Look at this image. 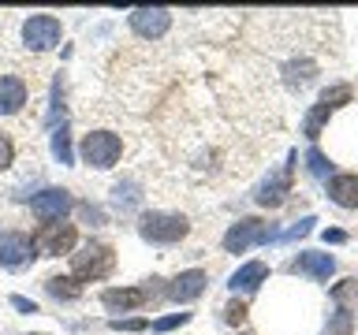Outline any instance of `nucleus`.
Listing matches in <instances>:
<instances>
[{"instance_id": "obj_8", "label": "nucleus", "mask_w": 358, "mask_h": 335, "mask_svg": "<svg viewBox=\"0 0 358 335\" xmlns=\"http://www.w3.org/2000/svg\"><path fill=\"white\" fill-rule=\"evenodd\" d=\"M34 239L22 231H8L0 234V268H8V272H19V268H27L34 261Z\"/></svg>"}, {"instance_id": "obj_14", "label": "nucleus", "mask_w": 358, "mask_h": 335, "mask_svg": "<svg viewBox=\"0 0 358 335\" xmlns=\"http://www.w3.org/2000/svg\"><path fill=\"white\" fill-rule=\"evenodd\" d=\"M291 268H295L299 276H310V279H317V283H324V279L336 272V261L329 253H299Z\"/></svg>"}, {"instance_id": "obj_17", "label": "nucleus", "mask_w": 358, "mask_h": 335, "mask_svg": "<svg viewBox=\"0 0 358 335\" xmlns=\"http://www.w3.org/2000/svg\"><path fill=\"white\" fill-rule=\"evenodd\" d=\"M45 295L56 298V302H75L78 295H83V283L71 276H49L45 279Z\"/></svg>"}, {"instance_id": "obj_12", "label": "nucleus", "mask_w": 358, "mask_h": 335, "mask_svg": "<svg viewBox=\"0 0 358 335\" xmlns=\"http://www.w3.org/2000/svg\"><path fill=\"white\" fill-rule=\"evenodd\" d=\"M27 105V82L19 75H0V116H15Z\"/></svg>"}, {"instance_id": "obj_7", "label": "nucleus", "mask_w": 358, "mask_h": 335, "mask_svg": "<svg viewBox=\"0 0 358 335\" xmlns=\"http://www.w3.org/2000/svg\"><path fill=\"white\" fill-rule=\"evenodd\" d=\"M295 161H299V153H291V156H287V164L280 168L276 175H268L262 186H257V194H254L257 205H265V209L284 205V198L291 194V175H295Z\"/></svg>"}, {"instance_id": "obj_4", "label": "nucleus", "mask_w": 358, "mask_h": 335, "mask_svg": "<svg viewBox=\"0 0 358 335\" xmlns=\"http://www.w3.org/2000/svg\"><path fill=\"white\" fill-rule=\"evenodd\" d=\"M75 239H78L75 223L52 220V223H41V231L34 234V250H41L45 257H60L75 250Z\"/></svg>"}, {"instance_id": "obj_26", "label": "nucleus", "mask_w": 358, "mask_h": 335, "mask_svg": "<svg viewBox=\"0 0 358 335\" xmlns=\"http://www.w3.org/2000/svg\"><path fill=\"white\" fill-rule=\"evenodd\" d=\"M313 223H317V220H313V216H306V220H299L295 228H291L287 234H280V239H284V242H291V239H302V234H310V231H313Z\"/></svg>"}, {"instance_id": "obj_11", "label": "nucleus", "mask_w": 358, "mask_h": 335, "mask_svg": "<svg viewBox=\"0 0 358 335\" xmlns=\"http://www.w3.org/2000/svg\"><path fill=\"white\" fill-rule=\"evenodd\" d=\"M145 298H150L145 287H108L105 295H101V306L108 313H134V309L145 306Z\"/></svg>"}, {"instance_id": "obj_27", "label": "nucleus", "mask_w": 358, "mask_h": 335, "mask_svg": "<svg viewBox=\"0 0 358 335\" xmlns=\"http://www.w3.org/2000/svg\"><path fill=\"white\" fill-rule=\"evenodd\" d=\"M224 320H228V324H243L246 320V306H243V302H231V306L224 309Z\"/></svg>"}, {"instance_id": "obj_23", "label": "nucleus", "mask_w": 358, "mask_h": 335, "mask_svg": "<svg viewBox=\"0 0 358 335\" xmlns=\"http://www.w3.org/2000/svg\"><path fill=\"white\" fill-rule=\"evenodd\" d=\"M351 328H355L351 309H336V320L329 324V335H351Z\"/></svg>"}, {"instance_id": "obj_19", "label": "nucleus", "mask_w": 358, "mask_h": 335, "mask_svg": "<svg viewBox=\"0 0 358 335\" xmlns=\"http://www.w3.org/2000/svg\"><path fill=\"white\" fill-rule=\"evenodd\" d=\"M52 156L60 164H71V131H67V123H60V131L52 134Z\"/></svg>"}, {"instance_id": "obj_24", "label": "nucleus", "mask_w": 358, "mask_h": 335, "mask_svg": "<svg viewBox=\"0 0 358 335\" xmlns=\"http://www.w3.org/2000/svg\"><path fill=\"white\" fill-rule=\"evenodd\" d=\"M187 320H190V313H168V317L153 320L150 328H153V332H172V328H179V324H187Z\"/></svg>"}, {"instance_id": "obj_25", "label": "nucleus", "mask_w": 358, "mask_h": 335, "mask_svg": "<svg viewBox=\"0 0 358 335\" xmlns=\"http://www.w3.org/2000/svg\"><path fill=\"white\" fill-rule=\"evenodd\" d=\"M11 161H15V145H11L8 134H0V172H8Z\"/></svg>"}, {"instance_id": "obj_6", "label": "nucleus", "mask_w": 358, "mask_h": 335, "mask_svg": "<svg viewBox=\"0 0 358 335\" xmlns=\"http://www.w3.org/2000/svg\"><path fill=\"white\" fill-rule=\"evenodd\" d=\"M60 34H64V27L56 15H30L22 22V41L34 52H49L52 45H60Z\"/></svg>"}, {"instance_id": "obj_18", "label": "nucleus", "mask_w": 358, "mask_h": 335, "mask_svg": "<svg viewBox=\"0 0 358 335\" xmlns=\"http://www.w3.org/2000/svg\"><path fill=\"white\" fill-rule=\"evenodd\" d=\"M329 119H332V108L324 105V100H317V105L306 112V119H302V134H306L310 142H313V138H321V127H324Z\"/></svg>"}, {"instance_id": "obj_28", "label": "nucleus", "mask_w": 358, "mask_h": 335, "mask_svg": "<svg viewBox=\"0 0 358 335\" xmlns=\"http://www.w3.org/2000/svg\"><path fill=\"white\" fill-rule=\"evenodd\" d=\"M116 332H142L145 328V317H127V320H112Z\"/></svg>"}, {"instance_id": "obj_10", "label": "nucleus", "mask_w": 358, "mask_h": 335, "mask_svg": "<svg viewBox=\"0 0 358 335\" xmlns=\"http://www.w3.org/2000/svg\"><path fill=\"white\" fill-rule=\"evenodd\" d=\"M172 27V11L168 8H134L131 11V30L138 38H164Z\"/></svg>"}, {"instance_id": "obj_21", "label": "nucleus", "mask_w": 358, "mask_h": 335, "mask_svg": "<svg viewBox=\"0 0 358 335\" xmlns=\"http://www.w3.org/2000/svg\"><path fill=\"white\" fill-rule=\"evenodd\" d=\"M355 295H358V279H343V283H336V287H332V298L340 302V309L351 306Z\"/></svg>"}, {"instance_id": "obj_22", "label": "nucleus", "mask_w": 358, "mask_h": 335, "mask_svg": "<svg viewBox=\"0 0 358 335\" xmlns=\"http://www.w3.org/2000/svg\"><path fill=\"white\" fill-rule=\"evenodd\" d=\"M321 100H324V105H329V108L336 112L340 105H347V100H351V86H332V89H324Z\"/></svg>"}, {"instance_id": "obj_31", "label": "nucleus", "mask_w": 358, "mask_h": 335, "mask_svg": "<svg viewBox=\"0 0 358 335\" xmlns=\"http://www.w3.org/2000/svg\"><path fill=\"white\" fill-rule=\"evenodd\" d=\"M83 216H86V220H101V212H97L94 205H83Z\"/></svg>"}, {"instance_id": "obj_15", "label": "nucleus", "mask_w": 358, "mask_h": 335, "mask_svg": "<svg viewBox=\"0 0 358 335\" xmlns=\"http://www.w3.org/2000/svg\"><path fill=\"white\" fill-rule=\"evenodd\" d=\"M268 279V265L265 261H250V265H243L239 272H235L231 279H228V287L235 290V295H239V290H246V295H250V290H257Z\"/></svg>"}, {"instance_id": "obj_20", "label": "nucleus", "mask_w": 358, "mask_h": 335, "mask_svg": "<svg viewBox=\"0 0 358 335\" xmlns=\"http://www.w3.org/2000/svg\"><path fill=\"white\" fill-rule=\"evenodd\" d=\"M306 164H310V172L317 175V179H332V164H329V156H324L321 149H310L306 153Z\"/></svg>"}, {"instance_id": "obj_29", "label": "nucleus", "mask_w": 358, "mask_h": 335, "mask_svg": "<svg viewBox=\"0 0 358 335\" xmlns=\"http://www.w3.org/2000/svg\"><path fill=\"white\" fill-rule=\"evenodd\" d=\"M11 306H15L19 313H27V317H30V313H38V306H34L30 298H22V295H11Z\"/></svg>"}, {"instance_id": "obj_2", "label": "nucleus", "mask_w": 358, "mask_h": 335, "mask_svg": "<svg viewBox=\"0 0 358 335\" xmlns=\"http://www.w3.org/2000/svg\"><path fill=\"white\" fill-rule=\"evenodd\" d=\"M187 231H190V223L179 212H145L138 220V234L145 242H157V246H172L179 239H187Z\"/></svg>"}, {"instance_id": "obj_13", "label": "nucleus", "mask_w": 358, "mask_h": 335, "mask_svg": "<svg viewBox=\"0 0 358 335\" xmlns=\"http://www.w3.org/2000/svg\"><path fill=\"white\" fill-rule=\"evenodd\" d=\"M206 272L201 268H190V272H179L172 279V287H168V298H176V302H194L201 290H206Z\"/></svg>"}, {"instance_id": "obj_9", "label": "nucleus", "mask_w": 358, "mask_h": 335, "mask_svg": "<svg viewBox=\"0 0 358 335\" xmlns=\"http://www.w3.org/2000/svg\"><path fill=\"white\" fill-rule=\"evenodd\" d=\"M71 209H75L71 194H67V190H56V186H49V190H41V194L30 198V212H34L38 220H45V223L64 220Z\"/></svg>"}, {"instance_id": "obj_30", "label": "nucleus", "mask_w": 358, "mask_h": 335, "mask_svg": "<svg viewBox=\"0 0 358 335\" xmlns=\"http://www.w3.org/2000/svg\"><path fill=\"white\" fill-rule=\"evenodd\" d=\"M321 239H324V242H332V246H340V242H347V234H343L340 228H329V231L321 234Z\"/></svg>"}, {"instance_id": "obj_16", "label": "nucleus", "mask_w": 358, "mask_h": 335, "mask_svg": "<svg viewBox=\"0 0 358 335\" xmlns=\"http://www.w3.org/2000/svg\"><path fill=\"white\" fill-rule=\"evenodd\" d=\"M329 198L340 209H358V175H332L329 179Z\"/></svg>"}, {"instance_id": "obj_1", "label": "nucleus", "mask_w": 358, "mask_h": 335, "mask_svg": "<svg viewBox=\"0 0 358 335\" xmlns=\"http://www.w3.org/2000/svg\"><path fill=\"white\" fill-rule=\"evenodd\" d=\"M112 268H116V253H112L108 242H86L78 253H71V279H105Z\"/></svg>"}, {"instance_id": "obj_5", "label": "nucleus", "mask_w": 358, "mask_h": 335, "mask_svg": "<svg viewBox=\"0 0 358 335\" xmlns=\"http://www.w3.org/2000/svg\"><path fill=\"white\" fill-rule=\"evenodd\" d=\"M268 239H273V228L250 216V220H239V223L228 228V234H224V250L228 253H246L250 246H262Z\"/></svg>"}, {"instance_id": "obj_3", "label": "nucleus", "mask_w": 358, "mask_h": 335, "mask_svg": "<svg viewBox=\"0 0 358 335\" xmlns=\"http://www.w3.org/2000/svg\"><path fill=\"white\" fill-rule=\"evenodd\" d=\"M120 153H123V142H120V134H112V131H94L83 138V161L101 168V172L116 164Z\"/></svg>"}]
</instances>
